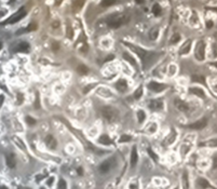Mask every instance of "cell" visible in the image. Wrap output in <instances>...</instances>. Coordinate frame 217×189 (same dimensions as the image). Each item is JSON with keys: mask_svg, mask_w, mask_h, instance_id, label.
<instances>
[{"mask_svg": "<svg viewBox=\"0 0 217 189\" xmlns=\"http://www.w3.org/2000/svg\"><path fill=\"white\" fill-rule=\"evenodd\" d=\"M123 45L129 48L131 51H133L136 55H138V57L141 59L143 69H147L148 67H150L153 63H156V61L160 56L159 53L152 52V51H149V50H145L143 48L133 45V43L127 42V41H123Z\"/></svg>", "mask_w": 217, "mask_h": 189, "instance_id": "6da1fadb", "label": "cell"}, {"mask_svg": "<svg viewBox=\"0 0 217 189\" xmlns=\"http://www.w3.org/2000/svg\"><path fill=\"white\" fill-rule=\"evenodd\" d=\"M130 19L131 17L127 13H114L108 15L105 19V22L110 28H119L120 26H123L129 23Z\"/></svg>", "mask_w": 217, "mask_h": 189, "instance_id": "7a4b0ae2", "label": "cell"}, {"mask_svg": "<svg viewBox=\"0 0 217 189\" xmlns=\"http://www.w3.org/2000/svg\"><path fill=\"white\" fill-rule=\"evenodd\" d=\"M26 14H27V11L26 9H25V7H21L15 13H13L11 16L8 17V19L5 20V21H3L0 25H11V24H15L21 21V20L24 19V16H26Z\"/></svg>", "mask_w": 217, "mask_h": 189, "instance_id": "3957f363", "label": "cell"}, {"mask_svg": "<svg viewBox=\"0 0 217 189\" xmlns=\"http://www.w3.org/2000/svg\"><path fill=\"white\" fill-rule=\"evenodd\" d=\"M205 48H206V45L203 40L197 42L196 48H194V56L197 61L203 62L205 59Z\"/></svg>", "mask_w": 217, "mask_h": 189, "instance_id": "277c9868", "label": "cell"}, {"mask_svg": "<svg viewBox=\"0 0 217 189\" xmlns=\"http://www.w3.org/2000/svg\"><path fill=\"white\" fill-rule=\"evenodd\" d=\"M147 87L150 91H152V92L160 93V92H163L164 90H166L167 85L165 84V83H160V82H157V81H150V82L147 84Z\"/></svg>", "mask_w": 217, "mask_h": 189, "instance_id": "5b68a950", "label": "cell"}, {"mask_svg": "<svg viewBox=\"0 0 217 189\" xmlns=\"http://www.w3.org/2000/svg\"><path fill=\"white\" fill-rule=\"evenodd\" d=\"M102 115L107 119L108 121L111 122L112 120H115L116 117H117V110L114 109L112 107H103L102 108Z\"/></svg>", "mask_w": 217, "mask_h": 189, "instance_id": "8992f818", "label": "cell"}, {"mask_svg": "<svg viewBox=\"0 0 217 189\" xmlns=\"http://www.w3.org/2000/svg\"><path fill=\"white\" fill-rule=\"evenodd\" d=\"M149 109L152 111H161L164 109V103L161 98H155L151 99L149 102V105H148Z\"/></svg>", "mask_w": 217, "mask_h": 189, "instance_id": "52a82bcc", "label": "cell"}, {"mask_svg": "<svg viewBox=\"0 0 217 189\" xmlns=\"http://www.w3.org/2000/svg\"><path fill=\"white\" fill-rule=\"evenodd\" d=\"M208 121V119L206 118V117H203V118L200 119V120H198V121H196V122H193V123H191V124L187 125L186 128L190 129V130H202V129H204L205 127H206Z\"/></svg>", "mask_w": 217, "mask_h": 189, "instance_id": "ba28073f", "label": "cell"}, {"mask_svg": "<svg viewBox=\"0 0 217 189\" xmlns=\"http://www.w3.org/2000/svg\"><path fill=\"white\" fill-rule=\"evenodd\" d=\"M13 51L15 53H28L30 51V45L27 41H21L19 43H17Z\"/></svg>", "mask_w": 217, "mask_h": 189, "instance_id": "9c48e42d", "label": "cell"}, {"mask_svg": "<svg viewBox=\"0 0 217 189\" xmlns=\"http://www.w3.org/2000/svg\"><path fill=\"white\" fill-rule=\"evenodd\" d=\"M44 143L47 145L49 149L51 150H55V149L58 148V142L55 140V137L53 135H48V136L44 138Z\"/></svg>", "mask_w": 217, "mask_h": 189, "instance_id": "30bf717a", "label": "cell"}, {"mask_svg": "<svg viewBox=\"0 0 217 189\" xmlns=\"http://www.w3.org/2000/svg\"><path fill=\"white\" fill-rule=\"evenodd\" d=\"M188 92L191 93V94H193V95H196V96L200 97V98H203V99L206 98V94H205L204 90H203V89H201V87H189Z\"/></svg>", "mask_w": 217, "mask_h": 189, "instance_id": "8fae6325", "label": "cell"}, {"mask_svg": "<svg viewBox=\"0 0 217 189\" xmlns=\"http://www.w3.org/2000/svg\"><path fill=\"white\" fill-rule=\"evenodd\" d=\"M5 162H7V166H9L10 169H14L15 166H16V163H17L15 154H13V152L8 154L7 156H5Z\"/></svg>", "mask_w": 217, "mask_h": 189, "instance_id": "7c38bea8", "label": "cell"}, {"mask_svg": "<svg viewBox=\"0 0 217 189\" xmlns=\"http://www.w3.org/2000/svg\"><path fill=\"white\" fill-rule=\"evenodd\" d=\"M174 105L179 111H183V112H188L189 111V106L187 105V103H185L184 101H181L180 98H175Z\"/></svg>", "mask_w": 217, "mask_h": 189, "instance_id": "4fadbf2b", "label": "cell"}, {"mask_svg": "<svg viewBox=\"0 0 217 189\" xmlns=\"http://www.w3.org/2000/svg\"><path fill=\"white\" fill-rule=\"evenodd\" d=\"M112 159H107V160L103 161L102 163H100V172L103 173V174H105V173H108L110 171V169H111L112 166Z\"/></svg>", "mask_w": 217, "mask_h": 189, "instance_id": "5bb4252c", "label": "cell"}, {"mask_svg": "<svg viewBox=\"0 0 217 189\" xmlns=\"http://www.w3.org/2000/svg\"><path fill=\"white\" fill-rule=\"evenodd\" d=\"M191 47H192V41L191 40H187L184 45H181L180 49L178 51V54L179 55H186L189 53V51L191 50Z\"/></svg>", "mask_w": 217, "mask_h": 189, "instance_id": "9a60e30c", "label": "cell"}, {"mask_svg": "<svg viewBox=\"0 0 217 189\" xmlns=\"http://www.w3.org/2000/svg\"><path fill=\"white\" fill-rule=\"evenodd\" d=\"M116 89H117L119 92H121V93H124V92H127V90H128V82H127V80L125 79H119V80L116 82Z\"/></svg>", "mask_w": 217, "mask_h": 189, "instance_id": "2e32d148", "label": "cell"}, {"mask_svg": "<svg viewBox=\"0 0 217 189\" xmlns=\"http://www.w3.org/2000/svg\"><path fill=\"white\" fill-rule=\"evenodd\" d=\"M130 162H131V168H134V166L137 164V162H138V152H137L136 146H133V148H132L131 160H130Z\"/></svg>", "mask_w": 217, "mask_h": 189, "instance_id": "e0dca14e", "label": "cell"}, {"mask_svg": "<svg viewBox=\"0 0 217 189\" xmlns=\"http://www.w3.org/2000/svg\"><path fill=\"white\" fill-rule=\"evenodd\" d=\"M98 143L100 145H104V146H107V145H112L114 144V141L110 138L108 135L106 134H102L100 137H98Z\"/></svg>", "mask_w": 217, "mask_h": 189, "instance_id": "ac0fdd59", "label": "cell"}, {"mask_svg": "<svg viewBox=\"0 0 217 189\" xmlns=\"http://www.w3.org/2000/svg\"><path fill=\"white\" fill-rule=\"evenodd\" d=\"M123 59H125V61H127L128 63H130V64H131L132 66L137 67V62H136V59H134V57L132 56V55L130 54V53L124 52V53H123Z\"/></svg>", "mask_w": 217, "mask_h": 189, "instance_id": "d6986e66", "label": "cell"}, {"mask_svg": "<svg viewBox=\"0 0 217 189\" xmlns=\"http://www.w3.org/2000/svg\"><path fill=\"white\" fill-rule=\"evenodd\" d=\"M198 184H199V186H200L202 189L213 188L212 185H211L210 183L208 182V180H205V178H203V177H199V178H198Z\"/></svg>", "mask_w": 217, "mask_h": 189, "instance_id": "ffe728a7", "label": "cell"}, {"mask_svg": "<svg viewBox=\"0 0 217 189\" xmlns=\"http://www.w3.org/2000/svg\"><path fill=\"white\" fill-rule=\"evenodd\" d=\"M159 27H152V28L150 29V31H149V34H148V36H149V38H150L151 40H157L158 37H159Z\"/></svg>", "mask_w": 217, "mask_h": 189, "instance_id": "44dd1931", "label": "cell"}, {"mask_svg": "<svg viewBox=\"0 0 217 189\" xmlns=\"http://www.w3.org/2000/svg\"><path fill=\"white\" fill-rule=\"evenodd\" d=\"M146 112L143 110V109H138L137 110V119H138V122L141 123H144V121L146 120Z\"/></svg>", "mask_w": 217, "mask_h": 189, "instance_id": "7402d4cb", "label": "cell"}, {"mask_svg": "<svg viewBox=\"0 0 217 189\" xmlns=\"http://www.w3.org/2000/svg\"><path fill=\"white\" fill-rule=\"evenodd\" d=\"M77 73H80V75H86L89 73V68L84 65H80V66L77 67Z\"/></svg>", "mask_w": 217, "mask_h": 189, "instance_id": "603a6c76", "label": "cell"}, {"mask_svg": "<svg viewBox=\"0 0 217 189\" xmlns=\"http://www.w3.org/2000/svg\"><path fill=\"white\" fill-rule=\"evenodd\" d=\"M152 13L156 15V16H159L161 14V7L159 5V3H155L152 5Z\"/></svg>", "mask_w": 217, "mask_h": 189, "instance_id": "cb8c5ba5", "label": "cell"}, {"mask_svg": "<svg viewBox=\"0 0 217 189\" xmlns=\"http://www.w3.org/2000/svg\"><path fill=\"white\" fill-rule=\"evenodd\" d=\"M68 187H67V183L66 180H64V178H60V180H58V187H56V189H67Z\"/></svg>", "mask_w": 217, "mask_h": 189, "instance_id": "d4e9b609", "label": "cell"}, {"mask_svg": "<svg viewBox=\"0 0 217 189\" xmlns=\"http://www.w3.org/2000/svg\"><path fill=\"white\" fill-rule=\"evenodd\" d=\"M180 40V35L179 34H174L173 37L171 38V40H170V45H176L177 42H179Z\"/></svg>", "mask_w": 217, "mask_h": 189, "instance_id": "484cf974", "label": "cell"}, {"mask_svg": "<svg viewBox=\"0 0 217 189\" xmlns=\"http://www.w3.org/2000/svg\"><path fill=\"white\" fill-rule=\"evenodd\" d=\"M147 152L149 154V156H150V158L152 159L153 161H156V162H158L159 161V156H158L157 154H156L155 151H152L150 148H147Z\"/></svg>", "mask_w": 217, "mask_h": 189, "instance_id": "4316f807", "label": "cell"}, {"mask_svg": "<svg viewBox=\"0 0 217 189\" xmlns=\"http://www.w3.org/2000/svg\"><path fill=\"white\" fill-rule=\"evenodd\" d=\"M132 138H133V137H132L131 135L123 134V135H121V136H120L119 143H127V142H130V141H132Z\"/></svg>", "mask_w": 217, "mask_h": 189, "instance_id": "83f0119b", "label": "cell"}, {"mask_svg": "<svg viewBox=\"0 0 217 189\" xmlns=\"http://www.w3.org/2000/svg\"><path fill=\"white\" fill-rule=\"evenodd\" d=\"M142 95H143V87H139L137 90L134 92V94H133V96H134V98L135 99H139L142 97Z\"/></svg>", "mask_w": 217, "mask_h": 189, "instance_id": "f1b7e54d", "label": "cell"}, {"mask_svg": "<svg viewBox=\"0 0 217 189\" xmlns=\"http://www.w3.org/2000/svg\"><path fill=\"white\" fill-rule=\"evenodd\" d=\"M192 81L193 82H199L205 84V80L203 76H192Z\"/></svg>", "mask_w": 217, "mask_h": 189, "instance_id": "f546056e", "label": "cell"}, {"mask_svg": "<svg viewBox=\"0 0 217 189\" xmlns=\"http://www.w3.org/2000/svg\"><path fill=\"white\" fill-rule=\"evenodd\" d=\"M25 121H26L27 124L30 125V127H33V125H35L37 123L36 119L33 118V117H30V116H26V118H25Z\"/></svg>", "mask_w": 217, "mask_h": 189, "instance_id": "4dcf8cb0", "label": "cell"}, {"mask_svg": "<svg viewBox=\"0 0 217 189\" xmlns=\"http://www.w3.org/2000/svg\"><path fill=\"white\" fill-rule=\"evenodd\" d=\"M157 128H158L157 123H151L150 127H149V129L147 130V133H149V134H153V133L157 131Z\"/></svg>", "mask_w": 217, "mask_h": 189, "instance_id": "1f68e13d", "label": "cell"}, {"mask_svg": "<svg viewBox=\"0 0 217 189\" xmlns=\"http://www.w3.org/2000/svg\"><path fill=\"white\" fill-rule=\"evenodd\" d=\"M36 29H37V24L30 23L26 29H24V30H22V31H33V30H36Z\"/></svg>", "mask_w": 217, "mask_h": 189, "instance_id": "d6a6232c", "label": "cell"}, {"mask_svg": "<svg viewBox=\"0 0 217 189\" xmlns=\"http://www.w3.org/2000/svg\"><path fill=\"white\" fill-rule=\"evenodd\" d=\"M183 183H184V188L188 189V175H187V173H184V175H183Z\"/></svg>", "mask_w": 217, "mask_h": 189, "instance_id": "836d02e7", "label": "cell"}, {"mask_svg": "<svg viewBox=\"0 0 217 189\" xmlns=\"http://www.w3.org/2000/svg\"><path fill=\"white\" fill-rule=\"evenodd\" d=\"M176 73V66L172 65V66H170V71H169V75L170 76H173Z\"/></svg>", "mask_w": 217, "mask_h": 189, "instance_id": "e575fe53", "label": "cell"}, {"mask_svg": "<svg viewBox=\"0 0 217 189\" xmlns=\"http://www.w3.org/2000/svg\"><path fill=\"white\" fill-rule=\"evenodd\" d=\"M115 1H103L102 2V5H115Z\"/></svg>", "mask_w": 217, "mask_h": 189, "instance_id": "d590c367", "label": "cell"}, {"mask_svg": "<svg viewBox=\"0 0 217 189\" xmlns=\"http://www.w3.org/2000/svg\"><path fill=\"white\" fill-rule=\"evenodd\" d=\"M53 184H54V177H50V178L48 180V185L51 187Z\"/></svg>", "mask_w": 217, "mask_h": 189, "instance_id": "8d00e7d4", "label": "cell"}, {"mask_svg": "<svg viewBox=\"0 0 217 189\" xmlns=\"http://www.w3.org/2000/svg\"><path fill=\"white\" fill-rule=\"evenodd\" d=\"M77 173H78L79 175H83V169H82V168H78V169H77Z\"/></svg>", "mask_w": 217, "mask_h": 189, "instance_id": "74e56055", "label": "cell"}, {"mask_svg": "<svg viewBox=\"0 0 217 189\" xmlns=\"http://www.w3.org/2000/svg\"><path fill=\"white\" fill-rule=\"evenodd\" d=\"M3 101H5V96H3V95H0V107L2 106Z\"/></svg>", "mask_w": 217, "mask_h": 189, "instance_id": "f35d334b", "label": "cell"}, {"mask_svg": "<svg viewBox=\"0 0 217 189\" xmlns=\"http://www.w3.org/2000/svg\"><path fill=\"white\" fill-rule=\"evenodd\" d=\"M129 188H132V189H138V188H139V186H138V185H130Z\"/></svg>", "mask_w": 217, "mask_h": 189, "instance_id": "ab89813d", "label": "cell"}, {"mask_svg": "<svg viewBox=\"0 0 217 189\" xmlns=\"http://www.w3.org/2000/svg\"><path fill=\"white\" fill-rule=\"evenodd\" d=\"M212 26H213V22L212 21H210V22L206 23V27H208V28H211Z\"/></svg>", "mask_w": 217, "mask_h": 189, "instance_id": "60d3db41", "label": "cell"}, {"mask_svg": "<svg viewBox=\"0 0 217 189\" xmlns=\"http://www.w3.org/2000/svg\"><path fill=\"white\" fill-rule=\"evenodd\" d=\"M0 189H9V187H7L5 185H0Z\"/></svg>", "mask_w": 217, "mask_h": 189, "instance_id": "b9f144b4", "label": "cell"}, {"mask_svg": "<svg viewBox=\"0 0 217 189\" xmlns=\"http://www.w3.org/2000/svg\"><path fill=\"white\" fill-rule=\"evenodd\" d=\"M2 48H3V45H2V42L0 41V51H1V49H2Z\"/></svg>", "mask_w": 217, "mask_h": 189, "instance_id": "7bdbcfd3", "label": "cell"}, {"mask_svg": "<svg viewBox=\"0 0 217 189\" xmlns=\"http://www.w3.org/2000/svg\"><path fill=\"white\" fill-rule=\"evenodd\" d=\"M24 189H31V188H29V187H26V188H24Z\"/></svg>", "mask_w": 217, "mask_h": 189, "instance_id": "ee69618b", "label": "cell"}, {"mask_svg": "<svg viewBox=\"0 0 217 189\" xmlns=\"http://www.w3.org/2000/svg\"><path fill=\"white\" fill-rule=\"evenodd\" d=\"M39 189H45V188H43V187H40V188H39Z\"/></svg>", "mask_w": 217, "mask_h": 189, "instance_id": "f6af8a7d", "label": "cell"}, {"mask_svg": "<svg viewBox=\"0 0 217 189\" xmlns=\"http://www.w3.org/2000/svg\"><path fill=\"white\" fill-rule=\"evenodd\" d=\"M174 189H179V188H178V187H176V188H174Z\"/></svg>", "mask_w": 217, "mask_h": 189, "instance_id": "bcb514c9", "label": "cell"}]
</instances>
